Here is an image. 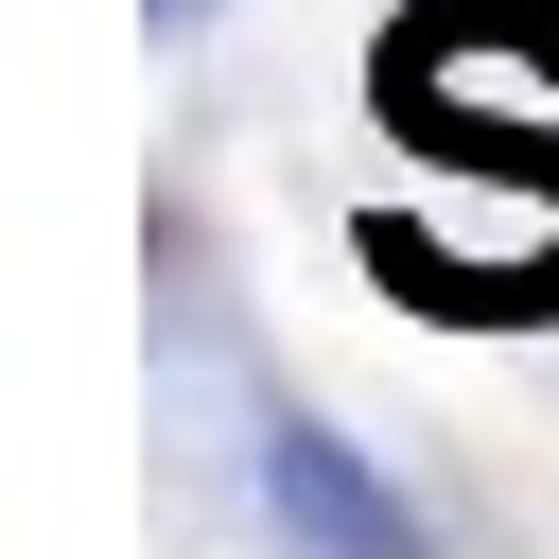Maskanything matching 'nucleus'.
<instances>
[{
  "mask_svg": "<svg viewBox=\"0 0 559 559\" xmlns=\"http://www.w3.org/2000/svg\"><path fill=\"white\" fill-rule=\"evenodd\" d=\"M367 105H384V140H402V157H454V175H489V192H524V210H542V314H559V122L472 105V87H454V52H437L419 17H384V35H367Z\"/></svg>",
  "mask_w": 559,
  "mask_h": 559,
  "instance_id": "nucleus-1",
  "label": "nucleus"
},
{
  "mask_svg": "<svg viewBox=\"0 0 559 559\" xmlns=\"http://www.w3.org/2000/svg\"><path fill=\"white\" fill-rule=\"evenodd\" d=\"M262 489H280V524H297L314 559H419V524H402V507H384V489H367L332 437H297V419L262 437Z\"/></svg>",
  "mask_w": 559,
  "mask_h": 559,
  "instance_id": "nucleus-2",
  "label": "nucleus"
},
{
  "mask_svg": "<svg viewBox=\"0 0 559 559\" xmlns=\"http://www.w3.org/2000/svg\"><path fill=\"white\" fill-rule=\"evenodd\" d=\"M192 17H210V0H157V35H192Z\"/></svg>",
  "mask_w": 559,
  "mask_h": 559,
  "instance_id": "nucleus-3",
  "label": "nucleus"
}]
</instances>
